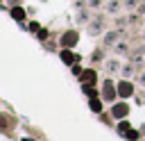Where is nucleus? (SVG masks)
Wrapping results in <instances>:
<instances>
[{
    "label": "nucleus",
    "mask_w": 145,
    "mask_h": 141,
    "mask_svg": "<svg viewBox=\"0 0 145 141\" xmlns=\"http://www.w3.org/2000/svg\"><path fill=\"white\" fill-rule=\"evenodd\" d=\"M84 80H86V82H95V73H93V70H91V73H84Z\"/></svg>",
    "instance_id": "20e7f679"
},
{
    "label": "nucleus",
    "mask_w": 145,
    "mask_h": 141,
    "mask_svg": "<svg viewBox=\"0 0 145 141\" xmlns=\"http://www.w3.org/2000/svg\"><path fill=\"white\" fill-rule=\"evenodd\" d=\"M11 14H14V18H23V9H14Z\"/></svg>",
    "instance_id": "39448f33"
},
{
    "label": "nucleus",
    "mask_w": 145,
    "mask_h": 141,
    "mask_svg": "<svg viewBox=\"0 0 145 141\" xmlns=\"http://www.w3.org/2000/svg\"><path fill=\"white\" fill-rule=\"evenodd\" d=\"M75 41H77V34L75 32H68L63 36V45H75Z\"/></svg>",
    "instance_id": "f03ea898"
},
{
    "label": "nucleus",
    "mask_w": 145,
    "mask_h": 141,
    "mask_svg": "<svg viewBox=\"0 0 145 141\" xmlns=\"http://www.w3.org/2000/svg\"><path fill=\"white\" fill-rule=\"evenodd\" d=\"M113 114H116V116H125V114H127V107H125V105H116V107H113Z\"/></svg>",
    "instance_id": "7ed1b4c3"
},
{
    "label": "nucleus",
    "mask_w": 145,
    "mask_h": 141,
    "mask_svg": "<svg viewBox=\"0 0 145 141\" xmlns=\"http://www.w3.org/2000/svg\"><path fill=\"white\" fill-rule=\"evenodd\" d=\"M91 107H93V111H100V109H102V107H100V102H97V100H93V102H91Z\"/></svg>",
    "instance_id": "423d86ee"
},
{
    "label": "nucleus",
    "mask_w": 145,
    "mask_h": 141,
    "mask_svg": "<svg viewBox=\"0 0 145 141\" xmlns=\"http://www.w3.org/2000/svg\"><path fill=\"white\" fill-rule=\"evenodd\" d=\"M118 93H120V96H131V84H129V82H120Z\"/></svg>",
    "instance_id": "f257e3e1"
}]
</instances>
